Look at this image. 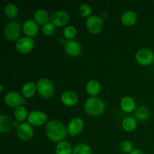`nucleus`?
Instances as JSON below:
<instances>
[{"mask_svg": "<svg viewBox=\"0 0 154 154\" xmlns=\"http://www.w3.org/2000/svg\"><path fill=\"white\" fill-rule=\"evenodd\" d=\"M47 136L53 142L59 143L64 141L67 135L68 131L66 126L57 120H51L47 123L45 127Z\"/></svg>", "mask_w": 154, "mask_h": 154, "instance_id": "obj_1", "label": "nucleus"}, {"mask_svg": "<svg viewBox=\"0 0 154 154\" xmlns=\"http://www.w3.org/2000/svg\"><path fill=\"white\" fill-rule=\"evenodd\" d=\"M105 103L102 99L96 96H91L85 102L84 108L85 112L91 117H99L105 111Z\"/></svg>", "mask_w": 154, "mask_h": 154, "instance_id": "obj_2", "label": "nucleus"}, {"mask_svg": "<svg viewBox=\"0 0 154 154\" xmlns=\"http://www.w3.org/2000/svg\"><path fill=\"white\" fill-rule=\"evenodd\" d=\"M37 91L43 98L49 99L52 97L54 93V84L51 80L48 78H42L38 81Z\"/></svg>", "mask_w": 154, "mask_h": 154, "instance_id": "obj_3", "label": "nucleus"}, {"mask_svg": "<svg viewBox=\"0 0 154 154\" xmlns=\"http://www.w3.org/2000/svg\"><path fill=\"white\" fill-rule=\"evenodd\" d=\"M21 32L20 24L14 20L10 21L5 25L4 29V36L10 42L17 41Z\"/></svg>", "mask_w": 154, "mask_h": 154, "instance_id": "obj_4", "label": "nucleus"}, {"mask_svg": "<svg viewBox=\"0 0 154 154\" xmlns=\"http://www.w3.org/2000/svg\"><path fill=\"white\" fill-rule=\"evenodd\" d=\"M135 59L141 66H150L154 62V53L149 48H141L136 52Z\"/></svg>", "mask_w": 154, "mask_h": 154, "instance_id": "obj_5", "label": "nucleus"}, {"mask_svg": "<svg viewBox=\"0 0 154 154\" xmlns=\"http://www.w3.org/2000/svg\"><path fill=\"white\" fill-rule=\"evenodd\" d=\"M86 26L92 34H99L103 28V20L98 15H91L86 20Z\"/></svg>", "mask_w": 154, "mask_h": 154, "instance_id": "obj_6", "label": "nucleus"}, {"mask_svg": "<svg viewBox=\"0 0 154 154\" xmlns=\"http://www.w3.org/2000/svg\"><path fill=\"white\" fill-rule=\"evenodd\" d=\"M35 47V42L28 36L21 37L17 41L15 48L17 51L22 54H27L31 52Z\"/></svg>", "mask_w": 154, "mask_h": 154, "instance_id": "obj_7", "label": "nucleus"}, {"mask_svg": "<svg viewBox=\"0 0 154 154\" xmlns=\"http://www.w3.org/2000/svg\"><path fill=\"white\" fill-rule=\"evenodd\" d=\"M4 101L5 103L9 107L17 108L25 104L26 99L17 92L10 91L5 95Z\"/></svg>", "mask_w": 154, "mask_h": 154, "instance_id": "obj_8", "label": "nucleus"}, {"mask_svg": "<svg viewBox=\"0 0 154 154\" xmlns=\"http://www.w3.org/2000/svg\"><path fill=\"white\" fill-rule=\"evenodd\" d=\"M17 135L21 141H28L32 138L34 135V129L32 126L29 123H21L17 128Z\"/></svg>", "mask_w": 154, "mask_h": 154, "instance_id": "obj_9", "label": "nucleus"}, {"mask_svg": "<svg viewBox=\"0 0 154 154\" xmlns=\"http://www.w3.org/2000/svg\"><path fill=\"white\" fill-rule=\"evenodd\" d=\"M27 120L33 126H41L48 120V116L42 111H32L29 113Z\"/></svg>", "mask_w": 154, "mask_h": 154, "instance_id": "obj_10", "label": "nucleus"}, {"mask_svg": "<svg viewBox=\"0 0 154 154\" xmlns=\"http://www.w3.org/2000/svg\"><path fill=\"white\" fill-rule=\"evenodd\" d=\"M69 14L64 10H57L51 16V23L55 26H63L69 21Z\"/></svg>", "mask_w": 154, "mask_h": 154, "instance_id": "obj_11", "label": "nucleus"}, {"mask_svg": "<svg viewBox=\"0 0 154 154\" xmlns=\"http://www.w3.org/2000/svg\"><path fill=\"white\" fill-rule=\"evenodd\" d=\"M84 127V122L81 117H74L69 123L67 126L68 133L71 136L79 135Z\"/></svg>", "mask_w": 154, "mask_h": 154, "instance_id": "obj_12", "label": "nucleus"}, {"mask_svg": "<svg viewBox=\"0 0 154 154\" xmlns=\"http://www.w3.org/2000/svg\"><path fill=\"white\" fill-rule=\"evenodd\" d=\"M22 29L24 34L29 38H32L36 36L38 33V25L35 20L27 19L23 23Z\"/></svg>", "mask_w": 154, "mask_h": 154, "instance_id": "obj_13", "label": "nucleus"}, {"mask_svg": "<svg viewBox=\"0 0 154 154\" xmlns=\"http://www.w3.org/2000/svg\"><path fill=\"white\" fill-rule=\"evenodd\" d=\"M65 52L70 57H78L82 51L81 44L75 40H69L65 43Z\"/></svg>", "mask_w": 154, "mask_h": 154, "instance_id": "obj_14", "label": "nucleus"}, {"mask_svg": "<svg viewBox=\"0 0 154 154\" xmlns=\"http://www.w3.org/2000/svg\"><path fill=\"white\" fill-rule=\"evenodd\" d=\"M61 102L66 106H74L78 102V96L75 92L66 90L61 95Z\"/></svg>", "mask_w": 154, "mask_h": 154, "instance_id": "obj_15", "label": "nucleus"}, {"mask_svg": "<svg viewBox=\"0 0 154 154\" xmlns=\"http://www.w3.org/2000/svg\"><path fill=\"white\" fill-rule=\"evenodd\" d=\"M14 126V120L8 114H2L0 116V132L5 134L10 132Z\"/></svg>", "mask_w": 154, "mask_h": 154, "instance_id": "obj_16", "label": "nucleus"}, {"mask_svg": "<svg viewBox=\"0 0 154 154\" xmlns=\"http://www.w3.org/2000/svg\"><path fill=\"white\" fill-rule=\"evenodd\" d=\"M120 105L122 111L126 113L132 112L136 108V104H135V99L129 96H123L120 102Z\"/></svg>", "mask_w": 154, "mask_h": 154, "instance_id": "obj_17", "label": "nucleus"}, {"mask_svg": "<svg viewBox=\"0 0 154 154\" xmlns=\"http://www.w3.org/2000/svg\"><path fill=\"white\" fill-rule=\"evenodd\" d=\"M137 20H138V15H137L136 12L134 11H126L122 14L121 22L123 23V25L131 26L135 25Z\"/></svg>", "mask_w": 154, "mask_h": 154, "instance_id": "obj_18", "label": "nucleus"}, {"mask_svg": "<svg viewBox=\"0 0 154 154\" xmlns=\"http://www.w3.org/2000/svg\"><path fill=\"white\" fill-rule=\"evenodd\" d=\"M37 90V85L33 81L25 83L21 88V93L25 99L32 98Z\"/></svg>", "mask_w": 154, "mask_h": 154, "instance_id": "obj_19", "label": "nucleus"}, {"mask_svg": "<svg viewBox=\"0 0 154 154\" xmlns=\"http://www.w3.org/2000/svg\"><path fill=\"white\" fill-rule=\"evenodd\" d=\"M100 83L95 79H92L89 81L86 84V90L87 93L91 96H96L101 91Z\"/></svg>", "mask_w": 154, "mask_h": 154, "instance_id": "obj_20", "label": "nucleus"}, {"mask_svg": "<svg viewBox=\"0 0 154 154\" xmlns=\"http://www.w3.org/2000/svg\"><path fill=\"white\" fill-rule=\"evenodd\" d=\"M34 20L37 22L38 24L41 25H45L46 23H49V20L51 17L49 16V14L45 9H38L36 11L34 14Z\"/></svg>", "mask_w": 154, "mask_h": 154, "instance_id": "obj_21", "label": "nucleus"}, {"mask_svg": "<svg viewBox=\"0 0 154 154\" xmlns=\"http://www.w3.org/2000/svg\"><path fill=\"white\" fill-rule=\"evenodd\" d=\"M134 115L136 117L137 120L140 121H145L148 120L150 116V110L145 106H139L135 108Z\"/></svg>", "mask_w": 154, "mask_h": 154, "instance_id": "obj_22", "label": "nucleus"}, {"mask_svg": "<svg viewBox=\"0 0 154 154\" xmlns=\"http://www.w3.org/2000/svg\"><path fill=\"white\" fill-rule=\"evenodd\" d=\"M73 149L70 143L67 141H62L56 147V154H72Z\"/></svg>", "mask_w": 154, "mask_h": 154, "instance_id": "obj_23", "label": "nucleus"}, {"mask_svg": "<svg viewBox=\"0 0 154 154\" xmlns=\"http://www.w3.org/2000/svg\"><path fill=\"white\" fill-rule=\"evenodd\" d=\"M72 154H93L91 147L86 143H78L74 147Z\"/></svg>", "mask_w": 154, "mask_h": 154, "instance_id": "obj_24", "label": "nucleus"}, {"mask_svg": "<svg viewBox=\"0 0 154 154\" xmlns=\"http://www.w3.org/2000/svg\"><path fill=\"white\" fill-rule=\"evenodd\" d=\"M122 126L126 132H132L136 129L137 121L135 118L132 117H125L122 122Z\"/></svg>", "mask_w": 154, "mask_h": 154, "instance_id": "obj_25", "label": "nucleus"}, {"mask_svg": "<svg viewBox=\"0 0 154 154\" xmlns=\"http://www.w3.org/2000/svg\"><path fill=\"white\" fill-rule=\"evenodd\" d=\"M14 114L17 121L21 122V123H23L24 120L28 117L29 115L27 109L24 106H20L15 108Z\"/></svg>", "mask_w": 154, "mask_h": 154, "instance_id": "obj_26", "label": "nucleus"}, {"mask_svg": "<svg viewBox=\"0 0 154 154\" xmlns=\"http://www.w3.org/2000/svg\"><path fill=\"white\" fill-rule=\"evenodd\" d=\"M4 14L7 17L14 18L18 14V8L14 3H8L4 8Z\"/></svg>", "mask_w": 154, "mask_h": 154, "instance_id": "obj_27", "label": "nucleus"}, {"mask_svg": "<svg viewBox=\"0 0 154 154\" xmlns=\"http://www.w3.org/2000/svg\"><path fill=\"white\" fill-rule=\"evenodd\" d=\"M78 12H79L80 15L82 16L83 17L88 18L89 17L91 16L92 14V8L91 6L87 3H83L79 6L78 8Z\"/></svg>", "mask_w": 154, "mask_h": 154, "instance_id": "obj_28", "label": "nucleus"}, {"mask_svg": "<svg viewBox=\"0 0 154 154\" xmlns=\"http://www.w3.org/2000/svg\"><path fill=\"white\" fill-rule=\"evenodd\" d=\"M77 35V29L74 26H67L63 30V35L66 38L69 40H72V38L76 36Z\"/></svg>", "mask_w": 154, "mask_h": 154, "instance_id": "obj_29", "label": "nucleus"}, {"mask_svg": "<svg viewBox=\"0 0 154 154\" xmlns=\"http://www.w3.org/2000/svg\"><path fill=\"white\" fill-rule=\"evenodd\" d=\"M120 149L123 153H130L134 150L133 144L130 141H123L120 143Z\"/></svg>", "mask_w": 154, "mask_h": 154, "instance_id": "obj_30", "label": "nucleus"}, {"mask_svg": "<svg viewBox=\"0 0 154 154\" xmlns=\"http://www.w3.org/2000/svg\"><path fill=\"white\" fill-rule=\"evenodd\" d=\"M42 32L45 35H51L55 32V26L52 23H48L45 25L42 26Z\"/></svg>", "mask_w": 154, "mask_h": 154, "instance_id": "obj_31", "label": "nucleus"}, {"mask_svg": "<svg viewBox=\"0 0 154 154\" xmlns=\"http://www.w3.org/2000/svg\"><path fill=\"white\" fill-rule=\"evenodd\" d=\"M129 154H145L143 150H140V149H134L132 152Z\"/></svg>", "mask_w": 154, "mask_h": 154, "instance_id": "obj_32", "label": "nucleus"}, {"mask_svg": "<svg viewBox=\"0 0 154 154\" xmlns=\"http://www.w3.org/2000/svg\"><path fill=\"white\" fill-rule=\"evenodd\" d=\"M0 87H1V90H0V92L2 93L3 90H4V87H3V84H0Z\"/></svg>", "mask_w": 154, "mask_h": 154, "instance_id": "obj_33", "label": "nucleus"}]
</instances>
